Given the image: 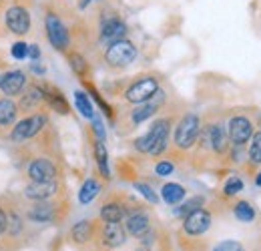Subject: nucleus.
Here are the masks:
<instances>
[{
  "label": "nucleus",
  "mask_w": 261,
  "mask_h": 251,
  "mask_svg": "<svg viewBox=\"0 0 261 251\" xmlns=\"http://www.w3.org/2000/svg\"><path fill=\"white\" fill-rule=\"evenodd\" d=\"M74 101H76V109L83 113V117L93 119V107H91V103H89L87 94L81 93V91H76V93H74Z\"/></svg>",
  "instance_id": "b1692460"
},
{
  "label": "nucleus",
  "mask_w": 261,
  "mask_h": 251,
  "mask_svg": "<svg viewBox=\"0 0 261 251\" xmlns=\"http://www.w3.org/2000/svg\"><path fill=\"white\" fill-rule=\"evenodd\" d=\"M173 173V165L171 163H167V161H163V163H159L157 165V175H171Z\"/></svg>",
  "instance_id": "f704fd0d"
},
{
  "label": "nucleus",
  "mask_w": 261,
  "mask_h": 251,
  "mask_svg": "<svg viewBox=\"0 0 261 251\" xmlns=\"http://www.w3.org/2000/svg\"><path fill=\"white\" fill-rule=\"evenodd\" d=\"M155 111H157V103H145V105H141V107H137V109L133 111V121H135V123H143V121L149 119Z\"/></svg>",
  "instance_id": "5701e85b"
},
{
  "label": "nucleus",
  "mask_w": 261,
  "mask_h": 251,
  "mask_svg": "<svg viewBox=\"0 0 261 251\" xmlns=\"http://www.w3.org/2000/svg\"><path fill=\"white\" fill-rule=\"evenodd\" d=\"M46 123V119L44 117H40V115H36V117H29V119H24V121H20L16 129L12 131V139L14 141H24V139H31L34 137L42 127Z\"/></svg>",
  "instance_id": "423d86ee"
},
{
  "label": "nucleus",
  "mask_w": 261,
  "mask_h": 251,
  "mask_svg": "<svg viewBox=\"0 0 261 251\" xmlns=\"http://www.w3.org/2000/svg\"><path fill=\"white\" fill-rule=\"evenodd\" d=\"M215 251H243V247L237 241H223L215 247Z\"/></svg>",
  "instance_id": "72a5a7b5"
},
{
  "label": "nucleus",
  "mask_w": 261,
  "mask_h": 251,
  "mask_svg": "<svg viewBox=\"0 0 261 251\" xmlns=\"http://www.w3.org/2000/svg\"><path fill=\"white\" fill-rule=\"evenodd\" d=\"M70 66H72V68H74V72H79V74H83V72L87 70L85 61H83L79 55H72V57H70Z\"/></svg>",
  "instance_id": "473e14b6"
},
{
  "label": "nucleus",
  "mask_w": 261,
  "mask_h": 251,
  "mask_svg": "<svg viewBox=\"0 0 261 251\" xmlns=\"http://www.w3.org/2000/svg\"><path fill=\"white\" fill-rule=\"evenodd\" d=\"M95 153H97V163H98V169L105 177H109V165H107V149L102 145V141H98L97 147H95Z\"/></svg>",
  "instance_id": "a878e982"
},
{
  "label": "nucleus",
  "mask_w": 261,
  "mask_h": 251,
  "mask_svg": "<svg viewBox=\"0 0 261 251\" xmlns=\"http://www.w3.org/2000/svg\"><path fill=\"white\" fill-rule=\"evenodd\" d=\"M89 2H91V0H83V4H81V6H83V8H85V6H87V4H89Z\"/></svg>",
  "instance_id": "ea45409f"
},
{
  "label": "nucleus",
  "mask_w": 261,
  "mask_h": 251,
  "mask_svg": "<svg viewBox=\"0 0 261 251\" xmlns=\"http://www.w3.org/2000/svg\"><path fill=\"white\" fill-rule=\"evenodd\" d=\"M24 87V74L14 70V72H8L0 79V89L4 91V94L12 96V94H18Z\"/></svg>",
  "instance_id": "9b49d317"
},
{
  "label": "nucleus",
  "mask_w": 261,
  "mask_h": 251,
  "mask_svg": "<svg viewBox=\"0 0 261 251\" xmlns=\"http://www.w3.org/2000/svg\"><path fill=\"white\" fill-rule=\"evenodd\" d=\"M100 217L107 221V223H119V221L123 219V207L117 205V203H109V205L102 207Z\"/></svg>",
  "instance_id": "6ab92c4d"
},
{
  "label": "nucleus",
  "mask_w": 261,
  "mask_h": 251,
  "mask_svg": "<svg viewBox=\"0 0 261 251\" xmlns=\"http://www.w3.org/2000/svg\"><path fill=\"white\" fill-rule=\"evenodd\" d=\"M183 197H185V189L181 187V185H177V183H167L163 187V199L169 205L179 203Z\"/></svg>",
  "instance_id": "a211bd4d"
},
{
  "label": "nucleus",
  "mask_w": 261,
  "mask_h": 251,
  "mask_svg": "<svg viewBox=\"0 0 261 251\" xmlns=\"http://www.w3.org/2000/svg\"><path fill=\"white\" fill-rule=\"evenodd\" d=\"M95 129H97V135H98V139H102L105 137V131H102V125L98 123V121H95Z\"/></svg>",
  "instance_id": "e433bc0d"
},
{
  "label": "nucleus",
  "mask_w": 261,
  "mask_h": 251,
  "mask_svg": "<svg viewBox=\"0 0 261 251\" xmlns=\"http://www.w3.org/2000/svg\"><path fill=\"white\" fill-rule=\"evenodd\" d=\"M209 143H211V147L217 151V153H223L225 151V143H227V137H225V131H223V127H211L209 129Z\"/></svg>",
  "instance_id": "dca6fc26"
},
{
  "label": "nucleus",
  "mask_w": 261,
  "mask_h": 251,
  "mask_svg": "<svg viewBox=\"0 0 261 251\" xmlns=\"http://www.w3.org/2000/svg\"><path fill=\"white\" fill-rule=\"evenodd\" d=\"M46 32H48V40L55 48L63 51L68 46V32H66L65 24L55 16V14H48L46 16Z\"/></svg>",
  "instance_id": "20e7f679"
},
{
  "label": "nucleus",
  "mask_w": 261,
  "mask_h": 251,
  "mask_svg": "<svg viewBox=\"0 0 261 251\" xmlns=\"http://www.w3.org/2000/svg\"><path fill=\"white\" fill-rule=\"evenodd\" d=\"M135 57H137V48L129 40H117L107 51V63L113 66H125V64L133 63Z\"/></svg>",
  "instance_id": "f03ea898"
},
{
  "label": "nucleus",
  "mask_w": 261,
  "mask_h": 251,
  "mask_svg": "<svg viewBox=\"0 0 261 251\" xmlns=\"http://www.w3.org/2000/svg\"><path fill=\"white\" fill-rule=\"evenodd\" d=\"M257 185H261V175H259V179H257Z\"/></svg>",
  "instance_id": "a19ab883"
},
{
  "label": "nucleus",
  "mask_w": 261,
  "mask_h": 251,
  "mask_svg": "<svg viewBox=\"0 0 261 251\" xmlns=\"http://www.w3.org/2000/svg\"><path fill=\"white\" fill-rule=\"evenodd\" d=\"M235 217L241 221H251L253 217H255V209H253L249 203L241 201V203L235 205Z\"/></svg>",
  "instance_id": "393cba45"
},
{
  "label": "nucleus",
  "mask_w": 261,
  "mask_h": 251,
  "mask_svg": "<svg viewBox=\"0 0 261 251\" xmlns=\"http://www.w3.org/2000/svg\"><path fill=\"white\" fill-rule=\"evenodd\" d=\"M33 70L34 72H44V66H38V63L34 61V64H33Z\"/></svg>",
  "instance_id": "58836bf2"
},
{
  "label": "nucleus",
  "mask_w": 261,
  "mask_h": 251,
  "mask_svg": "<svg viewBox=\"0 0 261 251\" xmlns=\"http://www.w3.org/2000/svg\"><path fill=\"white\" fill-rule=\"evenodd\" d=\"M135 189L141 191V193L145 195V199H149L151 203H157V195L153 193V189L149 187V185H145V183H135Z\"/></svg>",
  "instance_id": "2f4dec72"
},
{
  "label": "nucleus",
  "mask_w": 261,
  "mask_h": 251,
  "mask_svg": "<svg viewBox=\"0 0 261 251\" xmlns=\"http://www.w3.org/2000/svg\"><path fill=\"white\" fill-rule=\"evenodd\" d=\"M125 32H127L125 22H121L119 18H111V20H107V22L102 24V40H107V42H117V40H121V38L125 36Z\"/></svg>",
  "instance_id": "ddd939ff"
},
{
  "label": "nucleus",
  "mask_w": 261,
  "mask_h": 251,
  "mask_svg": "<svg viewBox=\"0 0 261 251\" xmlns=\"http://www.w3.org/2000/svg\"><path fill=\"white\" fill-rule=\"evenodd\" d=\"M6 24L14 34H24L31 29V16H29V12L24 8L14 6V8H10L6 12Z\"/></svg>",
  "instance_id": "0eeeda50"
},
{
  "label": "nucleus",
  "mask_w": 261,
  "mask_h": 251,
  "mask_svg": "<svg viewBox=\"0 0 261 251\" xmlns=\"http://www.w3.org/2000/svg\"><path fill=\"white\" fill-rule=\"evenodd\" d=\"M241 189H243L241 179H239V177H231L227 181V185H225V193H227V195H235V193H239Z\"/></svg>",
  "instance_id": "c756f323"
},
{
  "label": "nucleus",
  "mask_w": 261,
  "mask_h": 251,
  "mask_svg": "<svg viewBox=\"0 0 261 251\" xmlns=\"http://www.w3.org/2000/svg\"><path fill=\"white\" fill-rule=\"evenodd\" d=\"M167 135H169V121H157L153 129L137 139V149L143 151V153H153V155H159L165 151V145H167Z\"/></svg>",
  "instance_id": "f257e3e1"
},
{
  "label": "nucleus",
  "mask_w": 261,
  "mask_h": 251,
  "mask_svg": "<svg viewBox=\"0 0 261 251\" xmlns=\"http://www.w3.org/2000/svg\"><path fill=\"white\" fill-rule=\"evenodd\" d=\"M55 191H57V183L55 181H33L27 187V197L36 199V201H42V199L50 197Z\"/></svg>",
  "instance_id": "f8f14e48"
},
{
  "label": "nucleus",
  "mask_w": 261,
  "mask_h": 251,
  "mask_svg": "<svg viewBox=\"0 0 261 251\" xmlns=\"http://www.w3.org/2000/svg\"><path fill=\"white\" fill-rule=\"evenodd\" d=\"M155 93H157V81L143 79V81H137L127 91V98L130 103H147L151 96H155Z\"/></svg>",
  "instance_id": "39448f33"
},
{
  "label": "nucleus",
  "mask_w": 261,
  "mask_h": 251,
  "mask_svg": "<svg viewBox=\"0 0 261 251\" xmlns=\"http://www.w3.org/2000/svg\"><path fill=\"white\" fill-rule=\"evenodd\" d=\"M29 57H31V59H34V61L40 57V51H38V46H36V44L29 46Z\"/></svg>",
  "instance_id": "c9c22d12"
},
{
  "label": "nucleus",
  "mask_w": 261,
  "mask_h": 251,
  "mask_svg": "<svg viewBox=\"0 0 261 251\" xmlns=\"http://www.w3.org/2000/svg\"><path fill=\"white\" fill-rule=\"evenodd\" d=\"M89 233H91V227H89L87 221L76 223L74 229H72V237H74V241H79V243H85V241L89 239Z\"/></svg>",
  "instance_id": "bb28decb"
},
{
  "label": "nucleus",
  "mask_w": 261,
  "mask_h": 251,
  "mask_svg": "<svg viewBox=\"0 0 261 251\" xmlns=\"http://www.w3.org/2000/svg\"><path fill=\"white\" fill-rule=\"evenodd\" d=\"M197 135H199V119L195 115H187L179 127H177V133H175V141L181 149H189L193 143H195Z\"/></svg>",
  "instance_id": "7ed1b4c3"
},
{
  "label": "nucleus",
  "mask_w": 261,
  "mask_h": 251,
  "mask_svg": "<svg viewBox=\"0 0 261 251\" xmlns=\"http://www.w3.org/2000/svg\"><path fill=\"white\" fill-rule=\"evenodd\" d=\"M201 205H203V199H201V197H193L191 201H187L185 205H181V207H179L175 213L183 217V215H189V213H193L195 209H201Z\"/></svg>",
  "instance_id": "cd10ccee"
},
{
  "label": "nucleus",
  "mask_w": 261,
  "mask_h": 251,
  "mask_svg": "<svg viewBox=\"0 0 261 251\" xmlns=\"http://www.w3.org/2000/svg\"><path fill=\"white\" fill-rule=\"evenodd\" d=\"M249 155H251V161H253V163H261V133H257V135L253 137Z\"/></svg>",
  "instance_id": "c85d7f7f"
},
{
  "label": "nucleus",
  "mask_w": 261,
  "mask_h": 251,
  "mask_svg": "<svg viewBox=\"0 0 261 251\" xmlns=\"http://www.w3.org/2000/svg\"><path fill=\"white\" fill-rule=\"evenodd\" d=\"M97 193H98V183L93 181V179H89V181L81 187V191H79V201H81V203H91V201L97 197Z\"/></svg>",
  "instance_id": "412c9836"
},
{
  "label": "nucleus",
  "mask_w": 261,
  "mask_h": 251,
  "mask_svg": "<svg viewBox=\"0 0 261 251\" xmlns=\"http://www.w3.org/2000/svg\"><path fill=\"white\" fill-rule=\"evenodd\" d=\"M229 137L235 145H243L249 137H251V123L243 117H235L229 123Z\"/></svg>",
  "instance_id": "1a4fd4ad"
},
{
  "label": "nucleus",
  "mask_w": 261,
  "mask_h": 251,
  "mask_svg": "<svg viewBox=\"0 0 261 251\" xmlns=\"http://www.w3.org/2000/svg\"><path fill=\"white\" fill-rule=\"evenodd\" d=\"M16 117V105L8 98L0 101V125H8Z\"/></svg>",
  "instance_id": "aec40b11"
},
{
  "label": "nucleus",
  "mask_w": 261,
  "mask_h": 251,
  "mask_svg": "<svg viewBox=\"0 0 261 251\" xmlns=\"http://www.w3.org/2000/svg\"><path fill=\"white\" fill-rule=\"evenodd\" d=\"M12 57H14V59H27V57H29V44L16 42V44L12 46Z\"/></svg>",
  "instance_id": "7c9ffc66"
},
{
  "label": "nucleus",
  "mask_w": 261,
  "mask_h": 251,
  "mask_svg": "<svg viewBox=\"0 0 261 251\" xmlns=\"http://www.w3.org/2000/svg\"><path fill=\"white\" fill-rule=\"evenodd\" d=\"M40 93H42V98H46V101L53 105V109H57V111L63 113V115L68 113V105L65 103V98L61 96V93H57V91H53V89H42Z\"/></svg>",
  "instance_id": "f3484780"
},
{
  "label": "nucleus",
  "mask_w": 261,
  "mask_h": 251,
  "mask_svg": "<svg viewBox=\"0 0 261 251\" xmlns=\"http://www.w3.org/2000/svg\"><path fill=\"white\" fill-rule=\"evenodd\" d=\"M147 229H149V219L143 213H137V215L129 217V221H127V231H129L130 235L141 237L143 233H147Z\"/></svg>",
  "instance_id": "2eb2a0df"
},
{
  "label": "nucleus",
  "mask_w": 261,
  "mask_h": 251,
  "mask_svg": "<svg viewBox=\"0 0 261 251\" xmlns=\"http://www.w3.org/2000/svg\"><path fill=\"white\" fill-rule=\"evenodd\" d=\"M33 181H55V165L46 159H36L29 169Z\"/></svg>",
  "instance_id": "9d476101"
},
{
  "label": "nucleus",
  "mask_w": 261,
  "mask_h": 251,
  "mask_svg": "<svg viewBox=\"0 0 261 251\" xmlns=\"http://www.w3.org/2000/svg\"><path fill=\"white\" fill-rule=\"evenodd\" d=\"M209 225H211V215L205 209H195L185 219V231L191 235H201L209 229Z\"/></svg>",
  "instance_id": "6e6552de"
},
{
  "label": "nucleus",
  "mask_w": 261,
  "mask_h": 251,
  "mask_svg": "<svg viewBox=\"0 0 261 251\" xmlns=\"http://www.w3.org/2000/svg\"><path fill=\"white\" fill-rule=\"evenodd\" d=\"M29 217L33 221H50L53 219V207L46 205V203H38L31 209Z\"/></svg>",
  "instance_id": "4be33fe9"
},
{
  "label": "nucleus",
  "mask_w": 261,
  "mask_h": 251,
  "mask_svg": "<svg viewBox=\"0 0 261 251\" xmlns=\"http://www.w3.org/2000/svg\"><path fill=\"white\" fill-rule=\"evenodd\" d=\"M4 229H6V215L0 211V233H2Z\"/></svg>",
  "instance_id": "4c0bfd02"
},
{
  "label": "nucleus",
  "mask_w": 261,
  "mask_h": 251,
  "mask_svg": "<svg viewBox=\"0 0 261 251\" xmlns=\"http://www.w3.org/2000/svg\"><path fill=\"white\" fill-rule=\"evenodd\" d=\"M102 237H105V243L109 247H119L125 241V229L119 223H109L105 227V235Z\"/></svg>",
  "instance_id": "4468645a"
}]
</instances>
